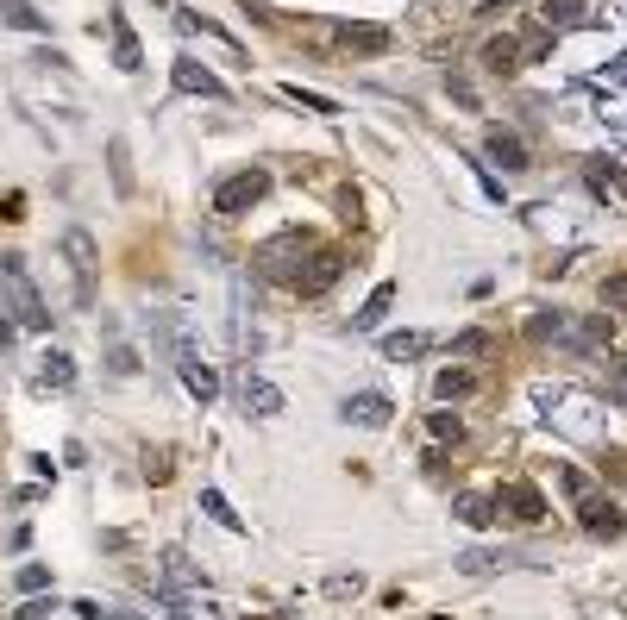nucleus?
<instances>
[{
    "label": "nucleus",
    "mask_w": 627,
    "mask_h": 620,
    "mask_svg": "<svg viewBox=\"0 0 627 620\" xmlns=\"http://www.w3.org/2000/svg\"><path fill=\"white\" fill-rule=\"evenodd\" d=\"M0 289H7V301H13V314H19V326H51V314H44V295H38V282H32V270H26V257H0Z\"/></svg>",
    "instance_id": "obj_1"
},
{
    "label": "nucleus",
    "mask_w": 627,
    "mask_h": 620,
    "mask_svg": "<svg viewBox=\"0 0 627 620\" xmlns=\"http://www.w3.org/2000/svg\"><path fill=\"white\" fill-rule=\"evenodd\" d=\"M270 195V176L264 170H239V176H226L220 182V195H214V213H226V220H239V213H251Z\"/></svg>",
    "instance_id": "obj_2"
},
{
    "label": "nucleus",
    "mask_w": 627,
    "mask_h": 620,
    "mask_svg": "<svg viewBox=\"0 0 627 620\" xmlns=\"http://www.w3.org/2000/svg\"><path fill=\"white\" fill-rule=\"evenodd\" d=\"M301 251H308V238H301V232H283V238H270V245L251 257V264H258V276L301 282Z\"/></svg>",
    "instance_id": "obj_3"
},
{
    "label": "nucleus",
    "mask_w": 627,
    "mask_h": 620,
    "mask_svg": "<svg viewBox=\"0 0 627 620\" xmlns=\"http://www.w3.org/2000/svg\"><path fill=\"white\" fill-rule=\"evenodd\" d=\"M176 364H182V383H189L195 401H214V395H220V376H214V364H207V357L195 351L189 332H176Z\"/></svg>",
    "instance_id": "obj_4"
},
{
    "label": "nucleus",
    "mask_w": 627,
    "mask_h": 620,
    "mask_svg": "<svg viewBox=\"0 0 627 620\" xmlns=\"http://www.w3.org/2000/svg\"><path fill=\"white\" fill-rule=\"evenodd\" d=\"M496 514H508L515 527H540V520H546V495L533 483H502L496 489Z\"/></svg>",
    "instance_id": "obj_5"
},
{
    "label": "nucleus",
    "mask_w": 627,
    "mask_h": 620,
    "mask_svg": "<svg viewBox=\"0 0 627 620\" xmlns=\"http://www.w3.org/2000/svg\"><path fill=\"white\" fill-rule=\"evenodd\" d=\"M63 257H69V270H76V301L88 307V301H95V289H88V276H95V238H88L82 226L63 232Z\"/></svg>",
    "instance_id": "obj_6"
},
{
    "label": "nucleus",
    "mask_w": 627,
    "mask_h": 620,
    "mask_svg": "<svg viewBox=\"0 0 627 620\" xmlns=\"http://www.w3.org/2000/svg\"><path fill=\"white\" fill-rule=\"evenodd\" d=\"M577 514H584V533H596V539H621V508L615 502H602V495H577Z\"/></svg>",
    "instance_id": "obj_7"
},
{
    "label": "nucleus",
    "mask_w": 627,
    "mask_h": 620,
    "mask_svg": "<svg viewBox=\"0 0 627 620\" xmlns=\"http://www.w3.org/2000/svg\"><path fill=\"white\" fill-rule=\"evenodd\" d=\"M170 76H176V94H207V101H220V94H226V82L214 76V69H201V63H189V57H176Z\"/></svg>",
    "instance_id": "obj_8"
},
{
    "label": "nucleus",
    "mask_w": 627,
    "mask_h": 620,
    "mask_svg": "<svg viewBox=\"0 0 627 620\" xmlns=\"http://www.w3.org/2000/svg\"><path fill=\"white\" fill-rule=\"evenodd\" d=\"M0 26H13V32H51V19H44L38 7H32V0H0Z\"/></svg>",
    "instance_id": "obj_9"
},
{
    "label": "nucleus",
    "mask_w": 627,
    "mask_h": 620,
    "mask_svg": "<svg viewBox=\"0 0 627 620\" xmlns=\"http://www.w3.org/2000/svg\"><path fill=\"white\" fill-rule=\"evenodd\" d=\"M571 26H584V0H546L540 7V32H571Z\"/></svg>",
    "instance_id": "obj_10"
},
{
    "label": "nucleus",
    "mask_w": 627,
    "mask_h": 620,
    "mask_svg": "<svg viewBox=\"0 0 627 620\" xmlns=\"http://www.w3.org/2000/svg\"><path fill=\"white\" fill-rule=\"evenodd\" d=\"M345 270V257L339 251H314V270H301V282H295V289L301 295H320V289H327V282Z\"/></svg>",
    "instance_id": "obj_11"
},
{
    "label": "nucleus",
    "mask_w": 627,
    "mask_h": 620,
    "mask_svg": "<svg viewBox=\"0 0 627 620\" xmlns=\"http://www.w3.org/2000/svg\"><path fill=\"white\" fill-rule=\"evenodd\" d=\"M107 26H113V63H120L126 76H132V69H145V51H138V38H132V26H126V19L113 13Z\"/></svg>",
    "instance_id": "obj_12"
},
{
    "label": "nucleus",
    "mask_w": 627,
    "mask_h": 620,
    "mask_svg": "<svg viewBox=\"0 0 627 620\" xmlns=\"http://www.w3.org/2000/svg\"><path fill=\"white\" fill-rule=\"evenodd\" d=\"M389 307H396V282H377V289H370V301L358 307V320H352V326H358V332H377Z\"/></svg>",
    "instance_id": "obj_13"
},
{
    "label": "nucleus",
    "mask_w": 627,
    "mask_h": 620,
    "mask_svg": "<svg viewBox=\"0 0 627 620\" xmlns=\"http://www.w3.org/2000/svg\"><path fill=\"white\" fill-rule=\"evenodd\" d=\"M483 145H490V157L502 163V170H527V145L515 132H502V126H490V138H483Z\"/></svg>",
    "instance_id": "obj_14"
},
{
    "label": "nucleus",
    "mask_w": 627,
    "mask_h": 620,
    "mask_svg": "<svg viewBox=\"0 0 627 620\" xmlns=\"http://www.w3.org/2000/svg\"><path fill=\"white\" fill-rule=\"evenodd\" d=\"M452 514L464 520V527H477V533H483V527L496 520V495H477V489H471V495H458V502H452Z\"/></svg>",
    "instance_id": "obj_15"
},
{
    "label": "nucleus",
    "mask_w": 627,
    "mask_h": 620,
    "mask_svg": "<svg viewBox=\"0 0 627 620\" xmlns=\"http://www.w3.org/2000/svg\"><path fill=\"white\" fill-rule=\"evenodd\" d=\"M345 420L352 426H389V401L383 395H352L345 401Z\"/></svg>",
    "instance_id": "obj_16"
},
{
    "label": "nucleus",
    "mask_w": 627,
    "mask_h": 620,
    "mask_svg": "<svg viewBox=\"0 0 627 620\" xmlns=\"http://www.w3.org/2000/svg\"><path fill=\"white\" fill-rule=\"evenodd\" d=\"M38 364H44V370H38L44 389H69V383H76V364H69V351H44Z\"/></svg>",
    "instance_id": "obj_17"
},
{
    "label": "nucleus",
    "mask_w": 627,
    "mask_h": 620,
    "mask_svg": "<svg viewBox=\"0 0 627 620\" xmlns=\"http://www.w3.org/2000/svg\"><path fill=\"white\" fill-rule=\"evenodd\" d=\"M245 408H258V414H283V389L264 383V376H245Z\"/></svg>",
    "instance_id": "obj_18"
},
{
    "label": "nucleus",
    "mask_w": 627,
    "mask_h": 620,
    "mask_svg": "<svg viewBox=\"0 0 627 620\" xmlns=\"http://www.w3.org/2000/svg\"><path fill=\"white\" fill-rule=\"evenodd\" d=\"M201 514H207V520H214V527H226V533H245V520H239V514H232V502H226V495H220V489H201Z\"/></svg>",
    "instance_id": "obj_19"
},
{
    "label": "nucleus",
    "mask_w": 627,
    "mask_h": 620,
    "mask_svg": "<svg viewBox=\"0 0 627 620\" xmlns=\"http://www.w3.org/2000/svg\"><path fill=\"white\" fill-rule=\"evenodd\" d=\"M515 57H521V38H490V44H483V63H490L496 76H508V69H515Z\"/></svg>",
    "instance_id": "obj_20"
},
{
    "label": "nucleus",
    "mask_w": 627,
    "mask_h": 620,
    "mask_svg": "<svg viewBox=\"0 0 627 620\" xmlns=\"http://www.w3.org/2000/svg\"><path fill=\"white\" fill-rule=\"evenodd\" d=\"M107 170H113V188L132 195V151H126V138H113V145H107Z\"/></svg>",
    "instance_id": "obj_21"
},
{
    "label": "nucleus",
    "mask_w": 627,
    "mask_h": 620,
    "mask_svg": "<svg viewBox=\"0 0 627 620\" xmlns=\"http://www.w3.org/2000/svg\"><path fill=\"white\" fill-rule=\"evenodd\" d=\"M471 389H477V376H471V370H439V383H433L439 401H464Z\"/></svg>",
    "instance_id": "obj_22"
},
{
    "label": "nucleus",
    "mask_w": 627,
    "mask_h": 620,
    "mask_svg": "<svg viewBox=\"0 0 627 620\" xmlns=\"http://www.w3.org/2000/svg\"><path fill=\"white\" fill-rule=\"evenodd\" d=\"M339 38L352 44V51H389V32L383 26H345Z\"/></svg>",
    "instance_id": "obj_23"
},
{
    "label": "nucleus",
    "mask_w": 627,
    "mask_h": 620,
    "mask_svg": "<svg viewBox=\"0 0 627 620\" xmlns=\"http://www.w3.org/2000/svg\"><path fill=\"white\" fill-rule=\"evenodd\" d=\"M427 351V332H389L383 339V357H421Z\"/></svg>",
    "instance_id": "obj_24"
},
{
    "label": "nucleus",
    "mask_w": 627,
    "mask_h": 620,
    "mask_svg": "<svg viewBox=\"0 0 627 620\" xmlns=\"http://www.w3.org/2000/svg\"><path fill=\"white\" fill-rule=\"evenodd\" d=\"M283 94H289V101H301V107H308V113H339V107L327 101V94H314V88H301V82H289Z\"/></svg>",
    "instance_id": "obj_25"
},
{
    "label": "nucleus",
    "mask_w": 627,
    "mask_h": 620,
    "mask_svg": "<svg viewBox=\"0 0 627 620\" xmlns=\"http://www.w3.org/2000/svg\"><path fill=\"white\" fill-rule=\"evenodd\" d=\"M170 451H145V483H170Z\"/></svg>",
    "instance_id": "obj_26"
},
{
    "label": "nucleus",
    "mask_w": 627,
    "mask_h": 620,
    "mask_svg": "<svg viewBox=\"0 0 627 620\" xmlns=\"http://www.w3.org/2000/svg\"><path fill=\"white\" fill-rule=\"evenodd\" d=\"M452 351H458V357H483V351H490V332H458Z\"/></svg>",
    "instance_id": "obj_27"
},
{
    "label": "nucleus",
    "mask_w": 627,
    "mask_h": 620,
    "mask_svg": "<svg viewBox=\"0 0 627 620\" xmlns=\"http://www.w3.org/2000/svg\"><path fill=\"white\" fill-rule=\"evenodd\" d=\"M19 589H26V595L51 589V570H44V564H26V570H19Z\"/></svg>",
    "instance_id": "obj_28"
},
{
    "label": "nucleus",
    "mask_w": 627,
    "mask_h": 620,
    "mask_svg": "<svg viewBox=\"0 0 627 620\" xmlns=\"http://www.w3.org/2000/svg\"><path fill=\"white\" fill-rule=\"evenodd\" d=\"M107 370H113V376H132V370H138V351H132V345H113Z\"/></svg>",
    "instance_id": "obj_29"
},
{
    "label": "nucleus",
    "mask_w": 627,
    "mask_h": 620,
    "mask_svg": "<svg viewBox=\"0 0 627 620\" xmlns=\"http://www.w3.org/2000/svg\"><path fill=\"white\" fill-rule=\"evenodd\" d=\"M57 614V602H26V608H19L13 620H51Z\"/></svg>",
    "instance_id": "obj_30"
},
{
    "label": "nucleus",
    "mask_w": 627,
    "mask_h": 620,
    "mask_svg": "<svg viewBox=\"0 0 627 620\" xmlns=\"http://www.w3.org/2000/svg\"><path fill=\"white\" fill-rule=\"evenodd\" d=\"M559 483H565V495H590V476H584V470H565Z\"/></svg>",
    "instance_id": "obj_31"
},
{
    "label": "nucleus",
    "mask_w": 627,
    "mask_h": 620,
    "mask_svg": "<svg viewBox=\"0 0 627 620\" xmlns=\"http://www.w3.org/2000/svg\"><path fill=\"white\" fill-rule=\"evenodd\" d=\"M0 220H26V195H7V201H0Z\"/></svg>",
    "instance_id": "obj_32"
},
{
    "label": "nucleus",
    "mask_w": 627,
    "mask_h": 620,
    "mask_svg": "<svg viewBox=\"0 0 627 620\" xmlns=\"http://www.w3.org/2000/svg\"><path fill=\"white\" fill-rule=\"evenodd\" d=\"M433 433L439 439H458V414H433Z\"/></svg>",
    "instance_id": "obj_33"
},
{
    "label": "nucleus",
    "mask_w": 627,
    "mask_h": 620,
    "mask_svg": "<svg viewBox=\"0 0 627 620\" xmlns=\"http://www.w3.org/2000/svg\"><path fill=\"white\" fill-rule=\"evenodd\" d=\"M615 389L627 395V357H615Z\"/></svg>",
    "instance_id": "obj_34"
},
{
    "label": "nucleus",
    "mask_w": 627,
    "mask_h": 620,
    "mask_svg": "<svg viewBox=\"0 0 627 620\" xmlns=\"http://www.w3.org/2000/svg\"><path fill=\"white\" fill-rule=\"evenodd\" d=\"M13 345V320H0V351H7Z\"/></svg>",
    "instance_id": "obj_35"
},
{
    "label": "nucleus",
    "mask_w": 627,
    "mask_h": 620,
    "mask_svg": "<svg viewBox=\"0 0 627 620\" xmlns=\"http://www.w3.org/2000/svg\"><path fill=\"white\" fill-rule=\"evenodd\" d=\"M615 82H627V57H621V69H615Z\"/></svg>",
    "instance_id": "obj_36"
},
{
    "label": "nucleus",
    "mask_w": 627,
    "mask_h": 620,
    "mask_svg": "<svg viewBox=\"0 0 627 620\" xmlns=\"http://www.w3.org/2000/svg\"><path fill=\"white\" fill-rule=\"evenodd\" d=\"M621 188H627V170H621Z\"/></svg>",
    "instance_id": "obj_37"
}]
</instances>
